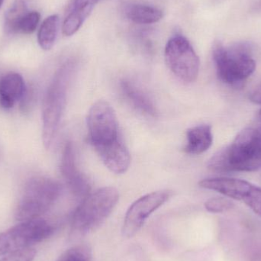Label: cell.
I'll use <instances>...</instances> for the list:
<instances>
[{"label":"cell","instance_id":"cell-20","mask_svg":"<svg viewBox=\"0 0 261 261\" xmlns=\"http://www.w3.org/2000/svg\"><path fill=\"white\" fill-rule=\"evenodd\" d=\"M41 19V15L37 11L26 12L17 23L14 34L29 35L35 32Z\"/></svg>","mask_w":261,"mask_h":261},{"label":"cell","instance_id":"cell-25","mask_svg":"<svg viewBox=\"0 0 261 261\" xmlns=\"http://www.w3.org/2000/svg\"><path fill=\"white\" fill-rule=\"evenodd\" d=\"M257 124H258V128L261 129V110L257 115Z\"/></svg>","mask_w":261,"mask_h":261},{"label":"cell","instance_id":"cell-4","mask_svg":"<svg viewBox=\"0 0 261 261\" xmlns=\"http://www.w3.org/2000/svg\"><path fill=\"white\" fill-rule=\"evenodd\" d=\"M119 200V192L114 187H103L89 193L73 213V232L85 236L97 229L113 213Z\"/></svg>","mask_w":261,"mask_h":261},{"label":"cell","instance_id":"cell-2","mask_svg":"<svg viewBox=\"0 0 261 261\" xmlns=\"http://www.w3.org/2000/svg\"><path fill=\"white\" fill-rule=\"evenodd\" d=\"M74 70V63H65L57 71L46 92L42 107V139L46 149L51 147L56 137Z\"/></svg>","mask_w":261,"mask_h":261},{"label":"cell","instance_id":"cell-1","mask_svg":"<svg viewBox=\"0 0 261 261\" xmlns=\"http://www.w3.org/2000/svg\"><path fill=\"white\" fill-rule=\"evenodd\" d=\"M208 167L217 173L252 172L261 168V129L241 132L232 144L218 151Z\"/></svg>","mask_w":261,"mask_h":261},{"label":"cell","instance_id":"cell-26","mask_svg":"<svg viewBox=\"0 0 261 261\" xmlns=\"http://www.w3.org/2000/svg\"><path fill=\"white\" fill-rule=\"evenodd\" d=\"M3 2H4V0H0V8L3 6Z\"/></svg>","mask_w":261,"mask_h":261},{"label":"cell","instance_id":"cell-14","mask_svg":"<svg viewBox=\"0 0 261 261\" xmlns=\"http://www.w3.org/2000/svg\"><path fill=\"white\" fill-rule=\"evenodd\" d=\"M25 93L24 79L18 73H8L0 79V106L3 108H12Z\"/></svg>","mask_w":261,"mask_h":261},{"label":"cell","instance_id":"cell-12","mask_svg":"<svg viewBox=\"0 0 261 261\" xmlns=\"http://www.w3.org/2000/svg\"><path fill=\"white\" fill-rule=\"evenodd\" d=\"M106 167L116 174H122L129 168L130 156L128 149L119 138L95 147Z\"/></svg>","mask_w":261,"mask_h":261},{"label":"cell","instance_id":"cell-3","mask_svg":"<svg viewBox=\"0 0 261 261\" xmlns=\"http://www.w3.org/2000/svg\"><path fill=\"white\" fill-rule=\"evenodd\" d=\"M213 57L218 78L231 87L242 86L256 69L251 48L246 44L225 46L216 42Z\"/></svg>","mask_w":261,"mask_h":261},{"label":"cell","instance_id":"cell-24","mask_svg":"<svg viewBox=\"0 0 261 261\" xmlns=\"http://www.w3.org/2000/svg\"><path fill=\"white\" fill-rule=\"evenodd\" d=\"M249 99L254 103L261 105V82L250 93Z\"/></svg>","mask_w":261,"mask_h":261},{"label":"cell","instance_id":"cell-5","mask_svg":"<svg viewBox=\"0 0 261 261\" xmlns=\"http://www.w3.org/2000/svg\"><path fill=\"white\" fill-rule=\"evenodd\" d=\"M61 192L59 184L50 178L35 176L29 179L17 205V220L25 222L39 219L58 200Z\"/></svg>","mask_w":261,"mask_h":261},{"label":"cell","instance_id":"cell-17","mask_svg":"<svg viewBox=\"0 0 261 261\" xmlns=\"http://www.w3.org/2000/svg\"><path fill=\"white\" fill-rule=\"evenodd\" d=\"M125 15L130 21L137 24H153L163 18L161 9L148 5H128L125 9Z\"/></svg>","mask_w":261,"mask_h":261},{"label":"cell","instance_id":"cell-9","mask_svg":"<svg viewBox=\"0 0 261 261\" xmlns=\"http://www.w3.org/2000/svg\"><path fill=\"white\" fill-rule=\"evenodd\" d=\"M89 138L93 147L103 145L119 138V125L114 109L108 102H95L87 116Z\"/></svg>","mask_w":261,"mask_h":261},{"label":"cell","instance_id":"cell-15","mask_svg":"<svg viewBox=\"0 0 261 261\" xmlns=\"http://www.w3.org/2000/svg\"><path fill=\"white\" fill-rule=\"evenodd\" d=\"M187 144L184 147L189 154H200L208 150L213 144V136L211 126L198 125L187 130Z\"/></svg>","mask_w":261,"mask_h":261},{"label":"cell","instance_id":"cell-13","mask_svg":"<svg viewBox=\"0 0 261 261\" xmlns=\"http://www.w3.org/2000/svg\"><path fill=\"white\" fill-rule=\"evenodd\" d=\"M99 2V0H70L63 22V34L67 37L74 35Z\"/></svg>","mask_w":261,"mask_h":261},{"label":"cell","instance_id":"cell-23","mask_svg":"<svg viewBox=\"0 0 261 261\" xmlns=\"http://www.w3.org/2000/svg\"><path fill=\"white\" fill-rule=\"evenodd\" d=\"M35 255H36L35 250L32 248H29L8 254L0 261H33Z\"/></svg>","mask_w":261,"mask_h":261},{"label":"cell","instance_id":"cell-11","mask_svg":"<svg viewBox=\"0 0 261 261\" xmlns=\"http://www.w3.org/2000/svg\"><path fill=\"white\" fill-rule=\"evenodd\" d=\"M61 172L64 180L75 196L84 197L90 193V184L85 175L76 167L74 148L71 142H67L63 150Z\"/></svg>","mask_w":261,"mask_h":261},{"label":"cell","instance_id":"cell-19","mask_svg":"<svg viewBox=\"0 0 261 261\" xmlns=\"http://www.w3.org/2000/svg\"><path fill=\"white\" fill-rule=\"evenodd\" d=\"M27 12H29L27 4L23 0H18L12 6L5 18V30L7 33H15L17 23Z\"/></svg>","mask_w":261,"mask_h":261},{"label":"cell","instance_id":"cell-18","mask_svg":"<svg viewBox=\"0 0 261 261\" xmlns=\"http://www.w3.org/2000/svg\"><path fill=\"white\" fill-rule=\"evenodd\" d=\"M59 16L52 15L46 18L38 33V42L43 50H49L55 45L59 28Z\"/></svg>","mask_w":261,"mask_h":261},{"label":"cell","instance_id":"cell-21","mask_svg":"<svg viewBox=\"0 0 261 261\" xmlns=\"http://www.w3.org/2000/svg\"><path fill=\"white\" fill-rule=\"evenodd\" d=\"M57 261H92L91 249L85 245L73 247L63 253Z\"/></svg>","mask_w":261,"mask_h":261},{"label":"cell","instance_id":"cell-6","mask_svg":"<svg viewBox=\"0 0 261 261\" xmlns=\"http://www.w3.org/2000/svg\"><path fill=\"white\" fill-rule=\"evenodd\" d=\"M54 231L53 225L41 218L21 222L0 233V257L32 248L48 239Z\"/></svg>","mask_w":261,"mask_h":261},{"label":"cell","instance_id":"cell-8","mask_svg":"<svg viewBox=\"0 0 261 261\" xmlns=\"http://www.w3.org/2000/svg\"><path fill=\"white\" fill-rule=\"evenodd\" d=\"M206 190L218 192L227 197L246 204L261 218V188L243 179L228 177L208 178L199 182Z\"/></svg>","mask_w":261,"mask_h":261},{"label":"cell","instance_id":"cell-7","mask_svg":"<svg viewBox=\"0 0 261 261\" xmlns=\"http://www.w3.org/2000/svg\"><path fill=\"white\" fill-rule=\"evenodd\" d=\"M164 57L167 67L178 79L187 84L197 79L199 58L187 38L176 35L170 38L166 44Z\"/></svg>","mask_w":261,"mask_h":261},{"label":"cell","instance_id":"cell-22","mask_svg":"<svg viewBox=\"0 0 261 261\" xmlns=\"http://www.w3.org/2000/svg\"><path fill=\"white\" fill-rule=\"evenodd\" d=\"M234 204L229 199L222 197L212 198L205 202V208L212 213H222L231 210Z\"/></svg>","mask_w":261,"mask_h":261},{"label":"cell","instance_id":"cell-10","mask_svg":"<svg viewBox=\"0 0 261 261\" xmlns=\"http://www.w3.org/2000/svg\"><path fill=\"white\" fill-rule=\"evenodd\" d=\"M173 194L172 190H158L135 201L125 213L122 225L123 236L128 239L136 236L150 215L164 205Z\"/></svg>","mask_w":261,"mask_h":261},{"label":"cell","instance_id":"cell-16","mask_svg":"<svg viewBox=\"0 0 261 261\" xmlns=\"http://www.w3.org/2000/svg\"><path fill=\"white\" fill-rule=\"evenodd\" d=\"M121 89L125 97L136 110L150 117H156L158 111L154 104L141 89L127 80L121 82Z\"/></svg>","mask_w":261,"mask_h":261}]
</instances>
